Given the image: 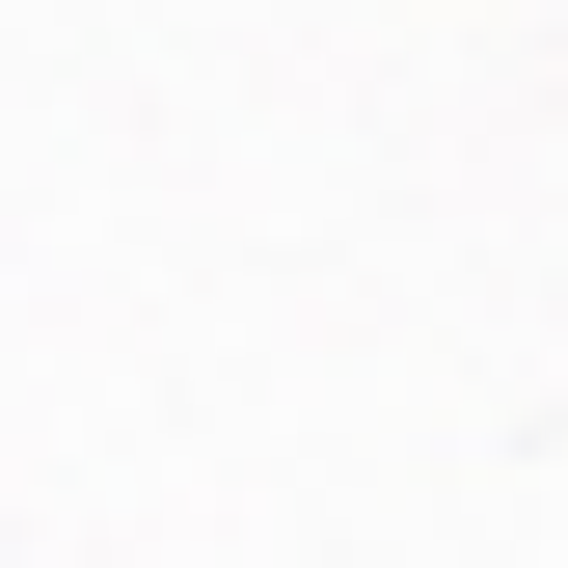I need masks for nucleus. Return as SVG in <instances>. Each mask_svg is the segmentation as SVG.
I'll list each match as a JSON object with an SVG mask.
<instances>
[]
</instances>
